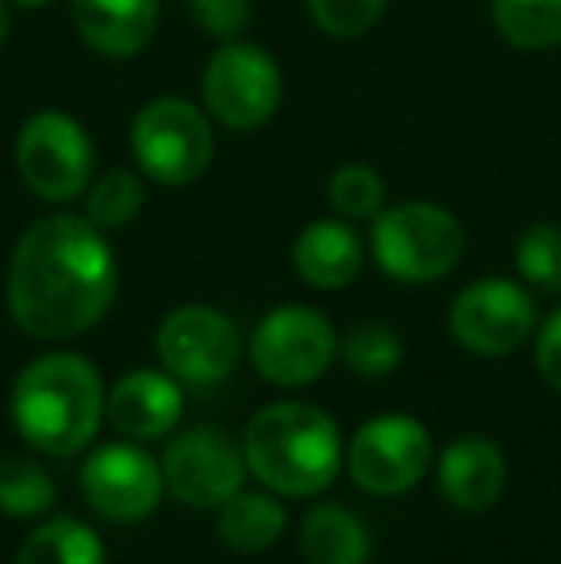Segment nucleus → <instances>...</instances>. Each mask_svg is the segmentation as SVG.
<instances>
[{"instance_id": "obj_9", "label": "nucleus", "mask_w": 561, "mask_h": 564, "mask_svg": "<svg viewBox=\"0 0 561 564\" xmlns=\"http://www.w3.org/2000/svg\"><path fill=\"white\" fill-rule=\"evenodd\" d=\"M539 330V312L524 284L485 276L465 284L450 304V335L477 357H508Z\"/></svg>"}, {"instance_id": "obj_11", "label": "nucleus", "mask_w": 561, "mask_h": 564, "mask_svg": "<svg viewBox=\"0 0 561 564\" xmlns=\"http://www.w3.org/2000/svg\"><path fill=\"white\" fill-rule=\"evenodd\" d=\"M431 434L412 415H377L346 449L350 480L369 496H404L431 468Z\"/></svg>"}, {"instance_id": "obj_30", "label": "nucleus", "mask_w": 561, "mask_h": 564, "mask_svg": "<svg viewBox=\"0 0 561 564\" xmlns=\"http://www.w3.org/2000/svg\"><path fill=\"white\" fill-rule=\"evenodd\" d=\"M8 31H12V8H8V0H0V46L8 43Z\"/></svg>"}, {"instance_id": "obj_7", "label": "nucleus", "mask_w": 561, "mask_h": 564, "mask_svg": "<svg viewBox=\"0 0 561 564\" xmlns=\"http://www.w3.org/2000/svg\"><path fill=\"white\" fill-rule=\"evenodd\" d=\"M15 170L31 196L69 204L97 177V147L74 116L46 108L23 119L15 134Z\"/></svg>"}, {"instance_id": "obj_24", "label": "nucleus", "mask_w": 561, "mask_h": 564, "mask_svg": "<svg viewBox=\"0 0 561 564\" xmlns=\"http://www.w3.org/2000/svg\"><path fill=\"white\" fill-rule=\"evenodd\" d=\"M385 177L366 162H346L331 173L327 181V204L338 219H369L374 224L377 216L385 212Z\"/></svg>"}, {"instance_id": "obj_12", "label": "nucleus", "mask_w": 561, "mask_h": 564, "mask_svg": "<svg viewBox=\"0 0 561 564\" xmlns=\"http://www.w3.org/2000/svg\"><path fill=\"white\" fill-rule=\"evenodd\" d=\"M162 476L181 503L219 507L247 480V457L239 442L219 426H188L165 449Z\"/></svg>"}, {"instance_id": "obj_10", "label": "nucleus", "mask_w": 561, "mask_h": 564, "mask_svg": "<svg viewBox=\"0 0 561 564\" xmlns=\"http://www.w3.org/2000/svg\"><path fill=\"white\" fill-rule=\"evenodd\" d=\"M154 346L165 372L193 388H208L227 380L239 369L242 357L239 327L224 312L204 304L173 307L162 319V327H158Z\"/></svg>"}, {"instance_id": "obj_3", "label": "nucleus", "mask_w": 561, "mask_h": 564, "mask_svg": "<svg viewBox=\"0 0 561 564\" xmlns=\"http://www.w3.org/2000/svg\"><path fill=\"white\" fill-rule=\"evenodd\" d=\"M242 457L270 491L308 499L331 488L338 476L343 438L327 411L300 400H281L250 419L242 434Z\"/></svg>"}, {"instance_id": "obj_18", "label": "nucleus", "mask_w": 561, "mask_h": 564, "mask_svg": "<svg viewBox=\"0 0 561 564\" xmlns=\"http://www.w3.org/2000/svg\"><path fill=\"white\" fill-rule=\"evenodd\" d=\"M300 553L308 564H366L369 530L358 514L338 503L312 507L300 522Z\"/></svg>"}, {"instance_id": "obj_4", "label": "nucleus", "mask_w": 561, "mask_h": 564, "mask_svg": "<svg viewBox=\"0 0 561 564\" xmlns=\"http://www.w3.org/2000/svg\"><path fill=\"white\" fill-rule=\"evenodd\" d=\"M131 158L139 173L162 188H185L208 173L216 158L212 116L185 97H154L131 119Z\"/></svg>"}, {"instance_id": "obj_27", "label": "nucleus", "mask_w": 561, "mask_h": 564, "mask_svg": "<svg viewBox=\"0 0 561 564\" xmlns=\"http://www.w3.org/2000/svg\"><path fill=\"white\" fill-rule=\"evenodd\" d=\"M389 0H308V15L327 39L350 43L381 23Z\"/></svg>"}, {"instance_id": "obj_14", "label": "nucleus", "mask_w": 561, "mask_h": 564, "mask_svg": "<svg viewBox=\"0 0 561 564\" xmlns=\"http://www.w3.org/2000/svg\"><path fill=\"white\" fill-rule=\"evenodd\" d=\"M69 20L93 54L123 62L154 43L162 0H69Z\"/></svg>"}, {"instance_id": "obj_19", "label": "nucleus", "mask_w": 561, "mask_h": 564, "mask_svg": "<svg viewBox=\"0 0 561 564\" xmlns=\"http://www.w3.org/2000/svg\"><path fill=\"white\" fill-rule=\"evenodd\" d=\"M284 530V507L262 491H235L227 503H219L216 534L235 553H262L270 550Z\"/></svg>"}, {"instance_id": "obj_2", "label": "nucleus", "mask_w": 561, "mask_h": 564, "mask_svg": "<svg viewBox=\"0 0 561 564\" xmlns=\"http://www.w3.org/2000/svg\"><path fill=\"white\" fill-rule=\"evenodd\" d=\"M12 419L23 442L51 457H69L97 438L105 384L89 357L43 354L15 377Z\"/></svg>"}, {"instance_id": "obj_17", "label": "nucleus", "mask_w": 561, "mask_h": 564, "mask_svg": "<svg viewBox=\"0 0 561 564\" xmlns=\"http://www.w3.org/2000/svg\"><path fill=\"white\" fill-rule=\"evenodd\" d=\"M366 261V246H362L358 230L350 219H312L292 242V265H296L300 281L312 284L320 292L346 289L354 276L362 273Z\"/></svg>"}, {"instance_id": "obj_20", "label": "nucleus", "mask_w": 561, "mask_h": 564, "mask_svg": "<svg viewBox=\"0 0 561 564\" xmlns=\"http://www.w3.org/2000/svg\"><path fill=\"white\" fill-rule=\"evenodd\" d=\"M85 219L97 224L100 230H123L139 219L142 204H147V177L128 165H112V170L97 173L85 188Z\"/></svg>"}, {"instance_id": "obj_1", "label": "nucleus", "mask_w": 561, "mask_h": 564, "mask_svg": "<svg viewBox=\"0 0 561 564\" xmlns=\"http://www.w3.org/2000/svg\"><path fill=\"white\" fill-rule=\"evenodd\" d=\"M120 265L97 224L74 212L35 219L8 261V312L31 338L62 341L97 327L116 304Z\"/></svg>"}, {"instance_id": "obj_16", "label": "nucleus", "mask_w": 561, "mask_h": 564, "mask_svg": "<svg viewBox=\"0 0 561 564\" xmlns=\"http://www.w3.org/2000/svg\"><path fill=\"white\" fill-rule=\"evenodd\" d=\"M504 480H508V465L496 442L481 438V434H465V438L450 442L439 457V488L450 507L465 514L488 511L500 499Z\"/></svg>"}, {"instance_id": "obj_22", "label": "nucleus", "mask_w": 561, "mask_h": 564, "mask_svg": "<svg viewBox=\"0 0 561 564\" xmlns=\"http://www.w3.org/2000/svg\"><path fill=\"white\" fill-rule=\"evenodd\" d=\"M15 564H105V545L85 522L46 519L28 534Z\"/></svg>"}, {"instance_id": "obj_31", "label": "nucleus", "mask_w": 561, "mask_h": 564, "mask_svg": "<svg viewBox=\"0 0 561 564\" xmlns=\"http://www.w3.org/2000/svg\"><path fill=\"white\" fill-rule=\"evenodd\" d=\"M8 4H15V8H51L54 0H8Z\"/></svg>"}, {"instance_id": "obj_28", "label": "nucleus", "mask_w": 561, "mask_h": 564, "mask_svg": "<svg viewBox=\"0 0 561 564\" xmlns=\"http://www.w3.org/2000/svg\"><path fill=\"white\" fill-rule=\"evenodd\" d=\"M181 4L193 12L196 28L208 31L219 43H231L242 39V31L250 28L255 12H250V0H181Z\"/></svg>"}, {"instance_id": "obj_29", "label": "nucleus", "mask_w": 561, "mask_h": 564, "mask_svg": "<svg viewBox=\"0 0 561 564\" xmlns=\"http://www.w3.org/2000/svg\"><path fill=\"white\" fill-rule=\"evenodd\" d=\"M535 361H539V372L554 392H561V307L547 315L539 330H535Z\"/></svg>"}, {"instance_id": "obj_15", "label": "nucleus", "mask_w": 561, "mask_h": 564, "mask_svg": "<svg viewBox=\"0 0 561 564\" xmlns=\"http://www.w3.org/2000/svg\"><path fill=\"white\" fill-rule=\"evenodd\" d=\"M181 408H185L181 380H173L170 372L158 369L128 372L108 392V419H112V426L139 442L170 434L181 423Z\"/></svg>"}, {"instance_id": "obj_5", "label": "nucleus", "mask_w": 561, "mask_h": 564, "mask_svg": "<svg viewBox=\"0 0 561 564\" xmlns=\"http://www.w3.org/2000/svg\"><path fill=\"white\" fill-rule=\"evenodd\" d=\"M374 258L400 284H431L454 273L465 253V227L442 204L408 200L374 219Z\"/></svg>"}, {"instance_id": "obj_25", "label": "nucleus", "mask_w": 561, "mask_h": 564, "mask_svg": "<svg viewBox=\"0 0 561 564\" xmlns=\"http://www.w3.org/2000/svg\"><path fill=\"white\" fill-rule=\"evenodd\" d=\"M338 346H343V361L358 377H389L404 361V338L381 319L354 323Z\"/></svg>"}, {"instance_id": "obj_21", "label": "nucleus", "mask_w": 561, "mask_h": 564, "mask_svg": "<svg viewBox=\"0 0 561 564\" xmlns=\"http://www.w3.org/2000/svg\"><path fill=\"white\" fill-rule=\"evenodd\" d=\"M493 28L527 54L561 46V0H493Z\"/></svg>"}, {"instance_id": "obj_8", "label": "nucleus", "mask_w": 561, "mask_h": 564, "mask_svg": "<svg viewBox=\"0 0 561 564\" xmlns=\"http://www.w3.org/2000/svg\"><path fill=\"white\" fill-rule=\"evenodd\" d=\"M338 354V335L331 319L315 307H273L250 335V361L270 384L304 388L331 369Z\"/></svg>"}, {"instance_id": "obj_23", "label": "nucleus", "mask_w": 561, "mask_h": 564, "mask_svg": "<svg viewBox=\"0 0 561 564\" xmlns=\"http://www.w3.org/2000/svg\"><path fill=\"white\" fill-rule=\"evenodd\" d=\"M54 480L46 468H39L31 457L4 453L0 457V514L8 519H39L54 507Z\"/></svg>"}, {"instance_id": "obj_26", "label": "nucleus", "mask_w": 561, "mask_h": 564, "mask_svg": "<svg viewBox=\"0 0 561 564\" xmlns=\"http://www.w3.org/2000/svg\"><path fill=\"white\" fill-rule=\"evenodd\" d=\"M516 269L539 292H561V224H531L516 242Z\"/></svg>"}, {"instance_id": "obj_6", "label": "nucleus", "mask_w": 561, "mask_h": 564, "mask_svg": "<svg viewBox=\"0 0 561 564\" xmlns=\"http://www.w3.org/2000/svg\"><path fill=\"white\" fill-rule=\"evenodd\" d=\"M204 112L231 134L262 131L281 108L284 77L281 66L266 46L231 39L212 51L201 77Z\"/></svg>"}, {"instance_id": "obj_13", "label": "nucleus", "mask_w": 561, "mask_h": 564, "mask_svg": "<svg viewBox=\"0 0 561 564\" xmlns=\"http://www.w3.org/2000/svg\"><path fill=\"white\" fill-rule=\"evenodd\" d=\"M82 491L97 514L112 522H142L165 491L162 465L139 446H100L82 468Z\"/></svg>"}]
</instances>
